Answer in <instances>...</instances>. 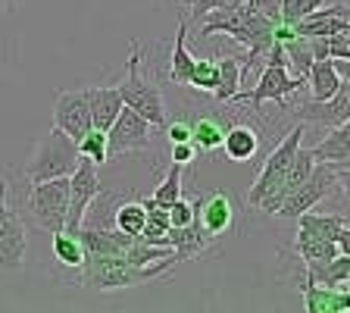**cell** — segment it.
I'll use <instances>...</instances> for the list:
<instances>
[{
  "mask_svg": "<svg viewBox=\"0 0 350 313\" xmlns=\"http://www.w3.org/2000/svg\"><path fill=\"white\" fill-rule=\"evenodd\" d=\"M216 69H219V79H216V88H213V97L219 103H232L234 95H241V63L234 57H219Z\"/></svg>",
  "mask_w": 350,
  "mask_h": 313,
  "instance_id": "obj_24",
  "label": "cell"
},
{
  "mask_svg": "<svg viewBox=\"0 0 350 313\" xmlns=\"http://www.w3.org/2000/svg\"><path fill=\"white\" fill-rule=\"evenodd\" d=\"M316 163H335V166H350V125L341 123L335 129H325V138L316 147H310Z\"/></svg>",
  "mask_w": 350,
  "mask_h": 313,
  "instance_id": "obj_19",
  "label": "cell"
},
{
  "mask_svg": "<svg viewBox=\"0 0 350 313\" xmlns=\"http://www.w3.org/2000/svg\"><path fill=\"white\" fill-rule=\"evenodd\" d=\"M300 229L310 235H319V238L325 241H335L338 251H344V254H350V226L344 216H332V213H313L306 210L297 216Z\"/></svg>",
  "mask_w": 350,
  "mask_h": 313,
  "instance_id": "obj_15",
  "label": "cell"
},
{
  "mask_svg": "<svg viewBox=\"0 0 350 313\" xmlns=\"http://www.w3.org/2000/svg\"><path fill=\"white\" fill-rule=\"evenodd\" d=\"M216 79H219L216 60H194V69H191V79H188L191 88L204 91V95H213V88H216Z\"/></svg>",
  "mask_w": 350,
  "mask_h": 313,
  "instance_id": "obj_32",
  "label": "cell"
},
{
  "mask_svg": "<svg viewBox=\"0 0 350 313\" xmlns=\"http://www.w3.org/2000/svg\"><path fill=\"white\" fill-rule=\"evenodd\" d=\"M25 248H29L25 223H22V216L16 210H10L7 182L0 179V266L3 270H22Z\"/></svg>",
  "mask_w": 350,
  "mask_h": 313,
  "instance_id": "obj_9",
  "label": "cell"
},
{
  "mask_svg": "<svg viewBox=\"0 0 350 313\" xmlns=\"http://www.w3.org/2000/svg\"><path fill=\"white\" fill-rule=\"evenodd\" d=\"M116 91L125 107L141 113L150 125L166 123V107H163L160 88L141 73V44L138 41H131V57H129V66H125V79L116 85Z\"/></svg>",
  "mask_w": 350,
  "mask_h": 313,
  "instance_id": "obj_3",
  "label": "cell"
},
{
  "mask_svg": "<svg viewBox=\"0 0 350 313\" xmlns=\"http://www.w3.org/2000/svg\"><path fill=\"white\" fill-rule=\"evenodd\" d=\"M166 210H169V226H188V223H194V204L185 201V197H178Z\"/></svg>",
  "mask_w": 350,
  "mask_h": 313,
  "instance_id": "obj_36",
  "label": "cell"
},
{
  "mask_svg": "<svg viewBox=\"0 0 350 313\" xmlns=\"http://www.w3.org/2000/svg\"><path fill=\"white\" fill-rule=\"evenodd\" d=\"M304 85H306L304 75H294L291 69H288L284 63H278V60H266L262 69L256 73V85L250 88V91H244V95H234V101L250 103L254 110H260L262 103H269V101L284 103Z\"/></svg>",
  "mask_w": 350,
  "mask_h": 313,
  "instance_id": "obj_8",
  "label": "cell"
},
{
  "mask_svg": "<svg viewBox=\"0 0 350 313\" xmlns=\"http://www.w3.org/2000/svg\"><path fill=\"white\" fill-rule=\"evenodd\" d=\"M294 248H297V254L304 257L306 266H310V263H325L335 254H344V251H338L335 241H325V238H319V235L304 232V229L297 232V245H294Z\"/></svg>",
  "mask_w": 350,
  "mask_h": 313,
  "instance_id": "obj_27",
  "label": "cell"
},
{
  "mask_svg": "<svg viewBox=\"0 0 350 313\" xmlns=\"http://www.w3.org/2000/svg\"><path fill=\"white\" fill-rule=\"evenodd\" d=\"M53 257H57L63 266L69 270H81V263H85V248H81V241L75 232H53Z\"/></svg>",
  "mask_w": 350,
  "mask_h": 313,
  "instance_id": "obj_28",
  "label": "cell"
},
{
  "mask_svg": "<svg viewBox=\"0 0 350 313\" xmlns=\"http://www.w3.org/2000/svg\"><path fill=\"white\" fill-rule=\"evenodd\" d=\"M144 219H147L144 204H135V201H119L116 210H113V226L122 229L125 235H135V238L144 229Z\"/></svg>",
  "mask_w": 350,
  "mask_h": 313,
  "instance_id": "obj_29",
  "label": "cell"
},
{
  "mask_svg": "<svg viewBox=\"0 0 350 313\" xmlns=\"http://www.w3.org/2000/svg\"><path fill=\"white\" fill-rule=\"evenodd\" d=\"M306 279H313L316 285H328V288H344L350 279V254H335L325 263H310L304 270Z\"/></svg>",
  "mask_w": 350,
  "mask_h": 313,
  "instance_id": "obj_22",
  "label": "cell"
},
{
  "mask_svg": "<svg viewBox=\"0 0 350 313\" xmlns=\"http://www.w3.org/2000/svg\"><path fill=\"white\" fill-rule=\"evenodd\" d=\"M304 135H306V123H297L275 145V151L266 157L260 175H256V182L250 185V191H247V204L250 207H260V210H262V207L275 197V191L282 188L284 175H288V166H291V160H294V153H297L300 141H304Z\"/></svg>",
  "mask_w": 350,
  "mask_h": 313,
  "instance_id": "obj_4",
  "label": "cell"
},
{
  "mask_svg": "<svg viewBox=\"0 0 350 313\" xmlns=\"http://www.w3.org/2000/svg\"><path fill=\"white\" fill-rule=\"evenodd\" d=\"M163 132H166L169 145H178V141H191V119H185V116L166 119V123H163Z\"/></svg>",
  "mask_w": 350,
  "mask_h": 313,
  "instance_id": "obj_35",
  "label": "cell"
},
{
  "mask_svg": "<svg viewBox=\"0 0 350 313\" xmlns=\"http://www.w3.org/2000/svg\"><path fill=\"white\" fill-rule=\"evenodd\" d=\"M100 195V175L91 160L81 157L79 166L69 173V210H66V232H79V226L85 223V213L91 207V201Z\"/></svg>",
  "mask_w": 350,
  "mask_h": 313,
  "instance_id": "obj_10",
  "label": "cell"
},
{
  "mask_svg": "<svg viewBox=\"0 0 350 313\" xmlns=\"http://www.w3.org/2000/svg\"><path fill=\"white\" fill-rule=\"evenodd\" d=\"M316 7H322V0H282V19L284 22H297L306 13H313Z\"/></svg>",
  "mask_w": 350,
  "mask_h": 313,
  "instance_id": "obj_33",
  "label": "cell"
},
{
  "mask_svg": "<svg viewBox=\"0 0 350 313\" xmlns=\"http://www.w3.org/2000/svg\"><path fill=\"white\" fill-rule=\"evenodd\" d=\"M66 210H69V175L29 182V213L44 232H59L66 226Z\"/></svg>",
  "mask_w": 350,
  "mask_h": 313,
  "instance_id": "obj_7",
  "label": "cell"
},
{
  "mask_svg": "<svg viewBox=\"0 0 350 313\" xmlns=\"http://www.w3.org/2000/svg\"><path fill=\"white\" fill-rule=\"evenodd\" d=\"M175 263H182L178 254H169L163 260H153L147 266L122 260V257H85L81 263V285L91 292H119V288H135V285L153 282L166 276Z\"/></svg>",
  "mask_w": 350,
  "mask_h": 313,
  "instance_id": "obj_2",
  "label": "cell"
},
{
  "mask_svg": "<svg viewBox=\"0 0 350 313\" xmlns=\"http://www.w3.org/2000/svg\"><path fill=\"white\" fill-rule=\"evenodd\" d=\"M194 25H197V38L228 35L241 47H247V57L241 63V85H247L250 75H256L262 69V60H266L272 41H275V35H272L275 22L260 16L256 10H250L247 3L232 10H213V13L200 16Z\"/></svg>",
  "mask_w": 350,
  "mask_h": 313,
  "instance_id": "obj_1",
  "label": "cell"
},
{
  "mask_svg": "<svg viewBox=\"0 0 350 313\" xmlns=\"http://www.w3.org/2000/svg\"><path fill=\"white\" fill-rule=\"evenodd\" d=\"M347 179V166H335V163H316L313 173L306 175L304 182L291 191V195L282 201V207L275 210V216L284 219H297L300 213L313 210L319 201H325L332 191H335L338 182Z\"/></svg>",
  "mask_w": 350,
  "mask_h": 313,
  "instance_id": "obj_6",
  "label": "cell"
},
{
  "mask_svg": "<svg viewBox=\"0 0 350 313\" xmlns=\"http://www.w3.org/2000/svg\"><path fill=\"white\" fill-rule=\"evenodd\" d=\"M178 3H185V7H191V3H194V0H178Z\"/></svg>",
  "mask_w": 350,
  "mask_h": 313,
  "instance_id": "obj_39",
  "label": "cell"
},
{
  "mask_svg": "<svg viewBox=\"0 0 350 313\" xmlns=\"http://www.w3.org/2000/svg\"><path fill=\"white\" fill-rule=\"evenodd\" d=\"M75 147H79V157H85V160H91L94 166H103V163L109 160V153H107V132L103 129H91L81 135L79 141H75Z\"/></svg>",
  "mask_w": 350,
  "mask_h": 313,
  "instance_id": "obj_30",
  "label": "cell"
},
{
  "mask_svg": "<svg viewBox=\"0 0 350 313\" xmlns=\"http://www.w3.org/2000/svg\"><path fill=\"white\" fill-rule=\"evenodd\" d=\"M194 157H197V151H194V145H191V141H178V145H172V163L188 166Z\"/></svg>",
  "mask_w": 350,
  "mask_h": 313,
  "instance_id": "obj_38",
  "label": "cell"
},
{
  "mask_svg": "<svg viewBox=\"0 0 350 313\" xmlns=\"http://www.w3.org/2000/svg\"><path fill=\"white\" fill-rule=\"evenodd\" d=\"M79 147L69 135L59 129H51L41 141L35 145L31 163L25 166V182H44V179H57V175H69L79 166Z\"/></svg>",
  "mask_w": 350,
  "mask_h": 313,
  "instance_id": "obj_5",
  "label": "cell"
},
{
  "mask_svg": "<svg viewBox=\"0 0 350 313\" xmlns=\"http://www.w3.org/2000/svg\"><path fill=\"white\" fill-rule=\"evenodd\" d=\"M188 22H178V38L172 44V60H169V79L175 85H188L191 69H194V57L188 53Z\"/></svg>",
  "mask_w": 350,
  "mask_h": 313,
  "instance_id": "obj_25",
  "label": "cell"
},
{
  "mask_svg": "<svg viewBox=\"0 0 350 313\" xmlns=\"http://www.w3.org/2000/svg\"><path fill=\"white\" fill-rule=\"evenodd\" d=\"M294 116H297V123L319 125V129H335V125L347 123L350 119V82L344 79L341 88L332 97H325V101H316L313 97V101L294 107Z\"/></svg>",
  "mask_w": 350,
  "mask_h": 313,
  "instance_id": "obj_12",
  "label": "cell"
},
{
  "mask_svg": "<svg viewBox=\"0 0 350 313\" xmlns=\"http://www.w3.org/2000/svg\"><path fill=\"white\" fill-rule=\"evenodd\" d=\"M247 0H194L191 3V22H197L200 16L213 13V10H232V7H241Z\"/></svg>",
  "mask_w": 350,
  "mask_h": 313,
  "instance_id": "obj_34",
  "label": "cell"
},
{
  "mask_svg": "<svg viewBox=\"0 0 350 313\" xmlns=\"http://www.w3.org/2000/svg\"><path fill=\"white\" fill-rule=\"evenodd\" d=\"M178 197H182V166H178V163H172V166L166 169V175H163V182L153 188L150 201L157 207H172Z\"/></svg>",
  "mask_w": 350,
  "mask_h": 313,
  "instance_id": "obj_31",
  "label": "cell"
},
{
  "mask_svg": "<svg viewBox=\"0 0 350 313\" xmlns=\"http://www.w3.org/2000/svg\"><path fill=\"white\" fill-rule=\"evenodd\" d=\"M228 123H222L219 116H197L191 119V145L197 153H213L222 145V135H226Z\"/></svg>",
  "mask_w": 350,
  "mask_h": 313,
  "instance_id": "obj_23",
  "label": "cell"
},
{
  "mask_svg": "<svg viewBox=\"0 0 350 313\" xmlns=\"http://www.w3.org/2000/svg\"><path fill=\"white\" fill-rule=\"evenodd\" d=\"M247 7L272 22H282V0H247Z\"/></svg>",
  "mask_w": 350,
  "mask_h": 313,
  "instance_id": "obj_37",
  "label": "cell"
},
{
  "mask_svg": "<svg viewBox=\"0 0 350 313\" xmlns=\"http://www.w3.org/2000/svg\"><path fill=\"white\" fill-rule=\"evenodd\" d=\"M147 145H150V123L122 103L119 116L107 129V153L109 157L135 153V151H147Z\"/></svg>",
  "mask_w": 350,
  "mask_h": 313,
  "instance_id": "obj_11",
  "label": "cell"
},
{
  "mask_svg": "<svg viewBox=\"0 0 350 313\" xmlns=\"http://www.w3.org/2000/svg\"><path fill=\"white\" fill-rule=\"evenodd\" d=\"M194 223L204 232H210L213 238L222 235L226 229H232L234 223V207H232V197L226 191H210L206 197H200L194 204Z\"/></svg>",
  "mask_w": 350,
  "mask_h": 313,
  "instance_id": "obj_14",
  "label": "cell"
},
{
  "mask_svg": "<svg viewBox=\"0 0 350 313\" xmlns=\"http://www.w3.org/2000/svg\"><path fill=\"white\" fill-rule=\"evenodd\" d=\"M166 241H169V248L182 257V260H191V257H197L200 251L213 248V235L204 232L197 223H188V226H169Z\"/></svg>",
  "mask_w": 350,
  "mask_h": 313,
  "instance_id": "obj_20",
  "label": "cell"
},
{
  "mask_svg": "<svg viewBox=\"0 0 350 313\" xmlns=\"http://www.w3.org/2000/svg\"><path fill=\"white\" fill-rule=\"evenodd\" d=\"M53 129L79 141L88 129H91V110H88L85 88L81 91H59L57 103H53Z\"/></svg>",
  "mask_w": 350,
  "mask_h": 313,
  "instance_id": "obj_13",
  "label": "cell"
},
{
  "mask_svg": "<svg viewBox=\"0 0 350 313\" xmlns=\"http://www.w3.org/2000/svg\"><path fill=\"white\" fill-rule=\"evenodd\" d=\"M344 79H347V60H313L310 69H306V85H310L316 101L332 97Z\"/></svg>",
  "mask_w": 350,
  "mask_h": 313,
  "instance_id": "obj_16",
  "label": "cell"
},
{
  "mask_svg": "<svg viewBox=\"0 0 350 313\" xmlns=\"http://www.w3.org/2000/svg\"><path fill=\"white\" fill-rule=\"evenodd\" d=\"M300 292H304V310L306 313H347L350 310L347 288H328V285H316L313 279L304 276Z\"/></svg>",
  "mask_w": 350,
  "mask_h": 313,
  "instance_id": "obj_17",
  "label": "cell"
},
{
  "mask_svg": "<svg viewBox=\"0 0 350 313\" xmlns=\"http://www.w3.org/2000/svg\"><path fill=\"white\" fill-rule=\"evenodd\" d=\"M313 60H347L350 63V32H338V35H316L306 38Z\"/></svg>",
  "mask_w": 350,
  "mask_h": 313,
  "instance_id": "obj_26",
  "label": "cell"
},
{
  "mask_svg": "<svg viewBox=\"0 0 350 313\" xmlns=\"http://www.w3.org/2000/svg\"><path fill=\"white\" fill-rule=\"evenodd\" d=\"M222 151L232 163H247L256 157L260 151V135H256L250 125H228L226 135H222Z\"/></svg>",
  "mask_w": 350,
  "mask_h": 313,
  "instance_id": "obj_21",
  "label": "cell"
},
{
  "mask_svg": "<svg viewBox=\"0 0 350 313\" xmlns=\"http://www.w3.org/2000/svg\"><path fill=\"white\" fill-rule=\"evenodd\" d=\"M85 97H88V110H91V125L107 132L109 125H113V119L119 116V110H122V97H119V91L113 85L85 88Z\"/></svg>",
  "mask_w": 350,
  "mask_h": 313,
  "instance_id": "obj_18",
  "label": "cell"
}]
</instances>
